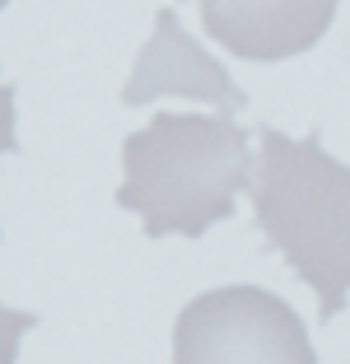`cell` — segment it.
Instances as JSON below:
<instances>
[{"mask_svg": "<svg viewBox=\"0 0 350 364\" xmlns=\"http://www.w3.org/2000/svg\"><path fill=\"white\" fill-rule=\"evenodd\" d=\"M122 173L117 205L136 210L149 238H201L248 192V131L220 112H159L122 140Z\"/></svg>", "mask_w": 350, "mask_h": 364, "instance_id": "6da1fadb", "label": "cell"}, {"mask_svg": "<svg viewBox=\"0 0 350 364\" xmlns=\"http://www.w3.org/2000/svg\"><path fill=\"white\" fill-rule=\"evenodd\" d=\"M262 150L248 173L257 229L318 294V318H336L350 294V164L332 159L318 136L295 140L257 131Z\"/></svg>", "mask_w": 350, "mask_h": 364, "instance_id": "7a4b0ae2", "label": "cell"}, {"mask_svg": "<svg viewBox=\"0 0 350 364\" xmlns=\"http://www.w3.org/2000/svg\"><path fill=\"white\" fill-rule=\"evenodd\" d=\"M173 364H318L308 327L262 285L206 289L173 322Z\"/></svg>", "mask_w": 350, "mask_h": 364, "instance_id": "3957f363", "label": "cell"}, {"mask_svg": "<svg viewBox=\"0 0 350 364\" xmlns=\"http://www.w3.org/2000/svg\"><path fill=\"white\" fill-rule=\"evenodd\" d=\"M169 94L215 103L220 117H233L238 107H248V94L224 75V65L211 61V56L187 38L178 10L154 14V33H149V43L140 47L131 80L122 85V103L140 107V103H154V98H169Z\"/></svg>", "mask_w": 350, "mask_h": 364, "instance_id": "277c9868", "label": "cell"}, {"mask_svg": "<svg viewBox=\"0 0 350 364\" xmlns=\"http://www.w3.org/2000/svg\"><path fill=\"white\" fill-rule=\"evenodd\" d=\"M341 0H215L201 23L238 61H290L322 43Z\"/></svg>", "mask_w": 350, "mask_h": 364, "instance_id": "5b68a950", "label": "cell"}, {"mask_svg": "<svg viewBox=\"0 0 350 364\" xmlns=\"http://www.w3.org/2000/svg\"><path fill=\"white\" fill-rule=\"evenodd\" d=\"M38 327V313H23V309H5L0 304V364H14L19 360V336Z\"/></svg>", "mask_w": 350, "mask_h": 364, "instance_id": "8992f818", "label": "cell"}, {"mask_svg": "<svg viewBox=\"0 0 350 364\" xmlns=\"http://www.w3.org/2000/svg\"><path fill=\"white\" fill-rule=\"evenodd\" d=\"M19 140H14V89L0 85V154H14Z\"/></svg>", "mask_w": 350, "mask_h": 364, "instance_id": "52a82bcc", "label": "cell"}, {"mask_svg": "<svg viewBox=\"0 0 350 364\" xmlns=\"http://www.w3.org/2000/svg\"><path fill=\"white\" fill-rule=\"evenodd\" d=\"M5 5H10V0H0V10H5Z\"/></svg>", "mask_w": 350, "mask_h": 364, "instance_id": "ba28073f", "label": "cell"}, {"mask_svg": "<svg viewBox=\"0 0 350 364\" xmlns=\"http://www.w3.org/2000/svg\"><path fill=\"white\" fill-rule=\"evenodd\" d=\"M201 5H215V0H201Z\"/></svg>", "mask_w": 350, "mask_h": 364, "instance_id": "9c48e42d", "label": "cell"}]
</instances>
